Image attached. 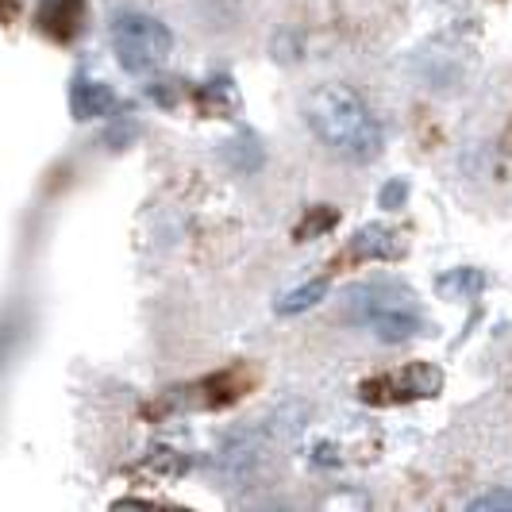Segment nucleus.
<instances>
[{
    "label": "nucleus",
    "mask_w": 512,
    "mask_h": 512,
    "mask_svg": "<svg viewBox=\"0 0 512 512\" xmlns=\"http://www.w3.org/2000/svg\"><path fill=\"white\" fill-rule=\"evenodd\" d=\"M308 128L320 143L351 162H370L382 154V128L370 116V108L347 89V85H320L305 101Z\"/></svg>",
    "instance_id": "obj_1"
},
{
    "label": "nucleus",
    "mask_w": 512,
    "mask_h": 512,
    "mask_svg": "<svg viewBox=\"0 0 512 512\" xmlns=\"http://www.w3.org/2000/svg\"><path fill=\"white\" fill-rule=\"evenodd\" d=\"M347 305H351V316L366 324V328H374V335L382 339V343H405L412 335L424 328V320H420V312L409 305V297L405 293H397V289H382V285H362L355 289L351 297H347Z\"/></svg>",
    "instance_id": "obj_2"
},
{
    "label": "nucleus",
    "mask_w": 512,
    "mask_h": 512,
    "mask_svg": "<svg viewBox=\"0 0 512 512\" xmlns=\"http://www.w3.org/2000/svg\"><path fill=\"white\" fill-rule=\"evenodd\" d=\"M112 47L120 54V66L131 74H147L158 62H166V54L174 51V35L166 24H158L154 16L143 12H124L112 24Z\"/></svg>",
    "instance_id": "obj_3"
},
{
    "label": "nucleus",
    "mask_w": 512,
    "mask_h": 512,
    "mask_svg": "<svg viewBox=\"0 0 512 512\" xmlns=\"http://www.w3.org/2000/svg\"><path fill=\"white\" fill-rule=\"evenodd\" d=\"M85 16V0H47L43 8V27L54 31L58 39H70Z\"/></svg>",
    "instance_id": "obj_4"
},
{
    "label": "nucleus",
    "mask_w": 512,
    "mask_h": 512,
    "mask_svg": "<svg viewBox=\"0 0 512 512\" xmlns=\"http://www.w3.org/2000/svg\"><path fill=\"white\" fill-rule=\"evenodd\" d=\"M324 297H328V278H312V282H305V285H297V289H289V293H282L278 312H282V316L308 312L312 305H320Z\"/></svg>",
    "instance_id": "obj_5"
},
{
    "label": "nucleus",
    "mask_w": 512,
    "mask_h": 512,
    "mask_svg": "<svg viewBox=\"0 0 512 512\" xmlns=\"http://www.w3.org/2000/svg\"><path fill=\"white\" fill-rule=\"evenodd\" d=\"M359 258H382L389 255V231L378 228V224H370V228H362L355 235V247H351Z\"/></svg>",
    "instance_id": "obj_6"
},
{
    "label": "nucleus",
    "mask_w": 512,
    "mask_h": 512,
    "mask_svg": "<svg viewBox=\"0 0 512 512\" xmlns=\"http://www.w3.org/2000/svg\"><path fill=\"white\" fill-rule=\"evenodd\" d=\"M112 104H116V101H112V93H108V89H101L97 81H85V85L77 89V108H81L85 116H104Z\"/></svg>",
    "instance_id": "obj_7"
},
{
    "label": "nucleus",
    "mask_w": 512,
    "mask_h": 512,
    "mask_svg": "<svg viewBox=\"0 0 512 512\" xmlns=\"http://www.w3.org/2000/svg\"><path fill=\"white\" fill-rule=\"evenodd\" d=\"M501 509H512V489L509 486H493V489L478 493V497L470 501V512H501Z\"/></svg>",
    "instance_id": "obj_8"
},
{
    "label": "nucleus",
    "mask_w": 512,
    "mask_h": 512,
    "mask_svg": "<svg viewBox=\"0 0 512 512\" xmlns=\"http://www.w3.org/2000/svg\"><path fill=\"white\" fill-rule=\"evenodd\" d=\"M486 285V278L478 274V270H459L455 278H443V289L447 293H478Z\"/></svg>",
    "instance_id": "obj_9"
},
{
    "label": "nucleus",
    "mask_w": 512,
    "mask_h": 512,
    "mask_svg": "<svg viewBox=\"0 0 512 512\" xmlns=\"http://www.w3.org/2000/svg\"><path fill=\"white\" fill-rule=\"evenodd\" d=\"M332 224H335V212H332V208H316V212L308 216L305 224L297 228V239H312L316 231H328Z\"/></svg>",
    "instance_id": "obj_10"
}]
</instances>
